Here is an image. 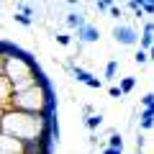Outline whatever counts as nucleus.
<instances>
[{
	"label": "nucleus",
	"mask_w": 154,
	"mask_h": 154,
	"mask_svg": "<svg viewBox=\"0 0 154 154\" xmlns=\"http://www.w3.org/2000/svg\"><path fill=\"white\" fill-rule=\"evenodd\" d=\"M141 13H144V16H154V3H146V0H141Z\"/></svg>",
	"instance_id": "obj_17"
},
{
	"label": "nucleus",
	"mask_w": 154,
	"mask_h": 154,
	"mask_svg": "<svg viewBox=\"0 0 154 154\" xmlns=\"http://www.w3.org/2000/svg\"><path fill=\"white\" fill-rule=\"evenodd\" d=\"M11 108L13 110H23V113H36V116H46L49 121L57 118V98L51 93L49 80H38L36 85L26 88L23 93H13L11 98Z\"/></svg>",
	"instance_id": "obj_2"
},
{
	"label": "nucleus",
	"mask_w": 154,
	"mask_h": 154,
	"mask_svg": "<svg viewBox=\"0 0 154 154\" xmlns=\"http://www.w3.org/2000/svg\"><path fill=\"white\" fill-rule=\"evenodd\" d=\"M113 38L118 41V44H123V46H134V44H139V33H136V28L123 26V23H118V26L113 28Z\"/></svg>",
	"instance_id": "obj_4"
},
{
	"label": "nucleus",
	"mask_w": 154,
	"mask_h": 154,
	"mask_svg": "<svg viewBox=\"0 0 154 154\" xmlns=\"http://www.w3.org/2000/svg\"><path fill=\"white\" fill-rule=\"evenodd\" d=\"M95 8H98V11H108V8H110V3H105V0H100V3H95Z\"/></svg>",
	"instance_id": "obj_22"
},
{
	"label": "nucleus",
	"mask_w": 154,
	"mask_h": 154,
	"mask_svg": "<svg viewBox=\"0 0 154 154\" xmlns=\"http://www.w3.org/2000/svg\"><path fill=\"white\" fill-rule=\"evenodd\" d=\"M77 38H80L82 44H93V41H98V38H100V31L95 26H88V23H85V26L77 31Z\"/></svg>",
	"instance_id": "obj_7"
},
{
	"label": "nucleus",
	"mask_w": 154,
	"mask_h": 154,
	"mask_svg": "<svg viewBox=\"0 0 154 154\" xmlns=\"http://www.w3.org/2000/svg\"><path fill=\"white\" fill-rule=\"evenodd\" d=\"M72 77H75L77 82H82V85H88V88H93V90H100V88H103V82H100L98 77L90 75V72L82 69V67H77V64L72 67Z\"/></svg>",
	"instance_id": "obj_6"
},
{
	"label": "nucleus",
	"mask_w": 154,
	"mask_h": 154,
	"mask_svg": "<svg viewBox=\"0 0 154 154\" xmlns=\"http://www.w3.org/2000/svg\"><path fill=\"white\" fill-rule=\"evenodd\" d=\"M108 13H110V18H121V8H118V5H110Z\"/></svg>",
	"instance_id": "obj_21"
},
{
	"label": "nucleus",
	"mask_w": 154,
	"mask_h": 154,
	"mask_svg": "<svg viewBox=\"0 0 154 154\" xmlns=\"http://www.w3.org/2000/svg\"><path fill=\"white\" fill-rule=\"evenodd\" d=\"M57 41H59L62 46H67L69 44V33H57Z\"/></svg>",
	"instance_id": "obj_20"
},
{
	"label": "nucleus",
	"mask_w": 154,
	"mask_h": 154,
	"mask_svg": "<svg viewBox=\"0 0 154 154\" xmlns=\"http://www.w3.org/2000/svg\"><path fill=\"white\" fill-rule=\"evenodd\" d=\"M103 154H123L121 149H110V146H103Z\"/></svg>",
	"instance_id": "obj_23"
},
{
	"label": "nucleus",
	"mask_w": 154,
	"mask_h": 154,
	"mask_svg": "<svg viewBox=\"0 0 154 154\" xmlns=\"http://www.w3.org/2000/svg\"><path fill=\"white\" fill-rule=\"evenodd\" d=\"M108 95H110V98H123V93H121L118 85H110V88H108Z\"/></svg>",
	"instance_id": "obj_19"
},
{
	"label": "nucleus",
	"mask_w": 154,
	"mask_h": 154,
	"mask_svg": "<svg viewBox=\"0 0 154 154\" xmlns=\"http://www.w3.org/2000/svg\"><path fill=\"white\" fill-rule=\"evenodd\" d=\"M0 154H26V144L13 136L0 134Z\"/></svg>",
	"instance_id": "obj_5"
},
{
	"label": "nucleus",
	"mask_w": 154,
	"mask_h": 154,
	"mask_svg": "<svg viewBox=\"0 0 154 154\" xmlns=\"http://www.w3.org/2000/svg\"><path fill=\"white\" fill-rule=\"evenodd\" d=\"M144 33H152V36H154V23H152V21H149L146 26H144Z\"/></svg>",
	"instance_id": "obj_24"
},
{
	"label": "nucleus",
	"mask_w": 154,
	"mask_h": 154,
	"mask_svg": "<svg viewBox=\"0 0 154 154\" xmlns=\"http://www.w3.org/2000/svg\"><path fill=\"white\" fill-rule=\"evenodd\" d=\"M3 77L11 82L13 93H23L26 88L36 85L38 80H44V72L36 64L31 54H26L23 49H18L13 57L3 59Z\"/></svg>",
	"instance_id": "obj_3"
},
{
	"label": "nucleus",
	"mask_w": 154,
	"mask_h": 154,
	"mask_svg": "<svg viewBox=\"0 0 154 154\" xmlns=\"http://www.w3.org/2000/svg\"><path fill=\"white\" fill-rule=\"evenodd\" d=\"M134 85H136V80H134V77H123L118 88H121V93L126 95V93H131V90H134Z\"/></svg>",
	"instance_id": "obj_13"
},
{
	"label": "nucleus",
	"mask_w": 154,
	"mask_h": 154,
	"mask_svg": "<svg viewBox=\"0 0 154 154\" xmlns=\"http://www.w3.org/2000/svg\"><path fill=\"white\" fill-rule=\"evenodd\" d=\"M134 62H136V64H146V62H149V51L139 49L136 54H134Z\"/></svg>",
	"instance_id": "obj_15"
},
{
	"label": "nucleus",
	"mask_w": 154,
	"mask_h": 154,
	"mask_svg": "<svg viewBox=\"0 0 154 154\" xmlns=\"http://www.w3.org/2000/svg\"><path fill=\"white\" fill-rule=\"evenodd\" d=\"M116 72H118V62L110 59L108 64H105V77H108V80H116Z\"/></svg>",
	"instance_id": "obj_14"
},
{
	"label": "nucleus",
	"mask_w": 154,
	"mask_h": 154,
	"mask_svg": "<svg viewBox=\"0 0 154 154\" xmlns=\"http://www.w3.org/2000/svg\"><path fill=\"white\" fill-rule=\"evenodd\" d=\"M85 123H88L90 131H98V128L103 126V113H93V116H88V118H85Z\"/></svg>",
	"instance_id": "obj_10"
},
{
	"label": "nucleus",
	"mask_w": 154,
	"mask_h": 154,
	"mask_svg": "<svg viewBox=\"0 0 154 154\" xmlns=\"http://www.w3.org/2000/svg\"><path fill=\"white\" fill-rule=\"evenodd\" d=\"M18 51L16 44H11V41H5V38H0V59H8V57H13Z\"/></svg>",
	"instance_id": "obj_9"
},
{
	"label": "nucleus",
	"mask_w": 154,
	"mask_h": 154,
	"mask_svg": "<svg viewBox=\"0 0 154 154\" xmlns=\"http://www.w3.org/2000/svg\"><path fill=\"white\" fill-rule=\"evenodd\" d=\"M105 146H110V149H121V152H123V139H121V134H110V136H108V144H105Z\"/></svg>",
	"instance_id": "obj_12"
},
{
	"label": "nucleus",
	"mask_w": 154,
	"mask_h": 154,
	"mask_svg": "<svg viewBox=\"0 0 154 154\" xmlns=\"http://www.w3.org/2000/svg\"><path fill=\"white\" fill-rule=\"evenodd\" d=\"M67 26L80 31V28L85 26V21H82V16H80V13H69V16H67Z\"/></svg>",
	"instance_id": "obj_11"
},
{
	"label": "nucleus",
	"mask_w": 154,
	"mask_h": 154,
	"mask_svg": "<svg viewBox=\"0 0 154 154\" xmlns=\"http://www.w3.org/2000/svg\"><path fill=\"white\" fill-rule=\"evenodd\" d=\"M149 105H154V93H146L141 98V108H149Z\"/></svg>",
	"instance_id": "obj_18"
},
{
	"label": "nucleus",
	"mask_w": 154,
	"mask_h": 154,
	"mask_svg": "<svg viewBox=\"0 0 154 154\" xmlns=\"http://www.w3.org/2000/svg\"><path fill=\"white\" fill-rule=\"evenodd\" d=\"M149 59H154V46H152V49H149Z\"/></svg>",
	"instance_id": "obj_25"
},
{
	"label": "nucleus",
	"mask_w": 154,
	"mask_h": 154,
	"mask_svg": "<svg viewBox=\"0 0 154 154\" xmlns=\"http://www.w3.org/2000/svg\"><path fill=\"white\" fill-rule=\"evenodd\" d=\"M13 21L23 23V26H31V23H33V18H28V16H23V13H18V11H16V16H13Z\"/></svg>",
	"instance_id": "obj_16"
},
{
	"label": "nucleus",
	"mask_w": 154,
	"mask_h": 154,
	"mask_svg": "<svg viewBox=\"0 0 154 154\" xmlns=\"http://www.w3.org/2000/svg\"><path fill=\"white\" fill-rule=\"evenodd\" d=\"M0 77H3V59H0Z\"/></svg>",
	"instance_id": "obj_26"
},
{
	"label": "nucleus",
	"mask_w": 154,
	"mask_h": 154,
	"mask_svg": "<svg viewBox=\"0 0 154 154\" xmlns=\"http://www.w3.org/2000/svg\"><path fill=\"white\" fill-rule=\"evenodd\" d=\"M152 126H154V105H149V108H141V113H139V128L149 131Z\"/></svg>",
	"instance_id": "obj_8"
},
{
	"label": "nucleus",
	"mask_w": 154,
	"mask_h": 154,
	"mask_svg": "<svg viewBox=\"0 0 154 154\" xmlns=\"http://www.w3.org/2000/svg\"><path fill=\"white\" fill-rule=\"evenodd\" d=\"M0 134L13 136L23 144L41 141V139L51 136L49 134V118L46 116L23 113V110H13V108L0 113Z\"/></svg>",
	"instance_id": "obj_1"
}]
</instances>
